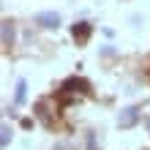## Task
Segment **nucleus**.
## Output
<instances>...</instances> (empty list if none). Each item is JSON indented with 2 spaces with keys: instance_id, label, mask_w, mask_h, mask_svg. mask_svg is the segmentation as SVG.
<instances>
[{
  "instance_id": "nucleus-2",
  "label": "nucleus",
  "mask_w": 150,
  "mask_h": 150,
  "mask_svg": "<svg viewBox=\"0 0 150 150\" xmlns=\"http://www.w3.org/2000/svg\"><path fill=\"white\" fill-rule=\"evenodd\" d=\"M137 120H139V109L137 107H126L120 112V117H117V126L120 128H131V126H137Z\"/></svg>"
},
{
  "instance_id": "nucleus-1",
  "label": "nucleus",
  "mask_w": 150,
  "mask_h": 150,
  "mask_svg": "<svg viewBox=\"0 0 150 150\" xmlns=\"http://www.w3.org/2000/svg\"><path fill=\"white\" fill-rule=\"evenodd\" d=\"M60 93H66V96H76V93H90V82L82 76H68L63 85H60Z\"/></svg>"
},
{
  "instance_id": "nucleus-6",
  "label": "nucleus",
  "mask_w": 150,
  "mask_h": 150,
  "mask_svg": "<svg viewBox=\"0 0 150 150\" xmlns=\"http://www.w3.org/2000/svg\"><path fill=\"white\" fill-rule=\"evenodd\" d=\"M25 90H28V82L19 79V82H16V93H14V104H16V107L25 104Z\"/></svg>"
},
{
  "instance_id": "nucleus-8",
  "label": "nucleus",
  "mask_w": 150,
  "mask_h": 150,
  "mask_svg": "<svg viewBox=\"0 0 150 150\" xmlns=\"http://www.w3.org/2000/svg\"><path fill=\"white\" fill-rule=\"evenodd\" d=\"M55 150H74V147L68 145V142H57V145H55Z\"/></svg>"
},
{
  "instance_id": "nucleus-7",
  "label": "nucleus",
  "mask_w": 150,
  "mask_h": 150,
  "mask_svg": "<svg viewBox=\"0 0 150 150\" xmlns=\"http://www.w3.org/2000/svg\"><path fill=\"white\" fill-rule=\"evenodd\" d=\"M11 142V128H8V123H3V128H0V147H8Z\"/></svg>"
},
{
  "instance_id": "nucleus-4",
  "label": "nucleus",
  "mask_w": 150,
  "mask_h": 150,
  "mask_svg": "<svg viewBox=\"0 0 150 150\" xmlns=\"http://www.w3.org/2000/svg\"><path fill=\"white\" fill-rule=\"evenodd\" d=\"M90 33H93V28H90L87 22H76L74 28H71V36H74V41H76V44H87Z\"/></svg>"
},
{
  "instance_id": "nucleus-9",
  "label": "nucleus",
  "mask_w": 150,
  "mask_h": 150,
  "mask_svg": "<svg viewBox=\"0 0 150 150\" xmlns=\"http://www.w3.org/2000/svg\"><path fill=\"white\" fill-rule=\"evenodd\" d=\"M147 131H150V120H147Z\"/></svg>"
},
{
  "instance_id": "nucleus-3",
  "label": "nucleus",
  "mask_w": 150,
  "mask_h": 150,
  "mask_svg": "<svg viewBox=\"0 0 150 150\" xmlns=\"http://www.w3.org/2000/svg\"><path fill=\"white\" fill-rule=\"evenodd\" d=\"M36 25H41V28H60V14L41 11V14H36Z\"/></svg>"
},
{
  "instance_id": "nucleus-5",
  "label": "nucleus",
  "mask_w": 150,
  "mask_h": 150,
  "mask_svg": "<svg viewBox=\"0 0 150 150\" xmlns=\"http://www.w3.org/2000/svg\"><path fill=\"white\" fill-rule=\"evenodd\" d=\"M14 44V25L8 22V19H3V47L8 49Z\"/></svg>"
}]
</instances>
